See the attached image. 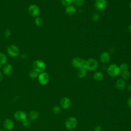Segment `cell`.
<instances>
[{
    "mask_svg": "<svg viewBox=\"0 0 131 131\" xmlns=\"http://www.w3.org/2000/svg\"><path fill=\"white\" fill-rule=\"evenodd\" d=\"M28 12L29 15L34 17H37L40 13L39 7L35 4L30 5L28 8Z\"/></svg>",
    "mask_w": 131,
    "mask_h": 131,
    "instance_id": "5b68a950",
    "label": "cell"
},
{
    "mask_svg": "<svg viewBox=\"0 0 131 131\" xmlns=\"http://www.w3.org/2000/svg\"></svg>",
    "mask_w": 131,
    "mask_h": 131,
    "instance_id": "f35d334b",
    "label": "cell"
},
{
    "mask_svg": "<svg viewBox=\"0 0 131 131\" xmlns=\"http://www.w3.org/2000/svg\"><path fill=\"white\" fill-rule=\"evenodd\" d=\"M8 54L11 57H17L19 53L18 48L14 45H10L7 48Z\"/></svg>",
    "mask_w": 131,
    "mask_h": 131,
    "instance_id": "52a82bcc",
    "label": "cell"
},
{
    "mask_svg": "<svg viewBox=\"0 0 131 131\" xmlns=\"http://www.w3.org/2000/svg\"><path fill=\"white\" fill-rule=\"evenodd\" d=\"M100 15L98 12H94L92 15V19L94 21H97L100 19Z\"/></svg>",
    "mask_w": 131,
    "mask_h": 131,
    "instance_id": "d4e9b609",
    "label": "cell"
},
{
    "mask_svg": "<svg viewBox=\"0 0 131 131\" xmlns=\"http://www.w3.org/2000/svg\"><path fill=\"white\" fill-rule=\"evenodd\" d=\"M38 117V113L36 111H31L29 114V117L32 120H35Z\"/></svg>",
    "mask_w": 131,
    "mask_h": 131,
    "instance_id": "44dd1931",
    "label": "cell"
},
{
    "mask_svg": "<svg viewBox=\"0 0 131 131\" xmlns=\"http://www.w3.org/2000/svg\"><path fill=\"white\" fill-rule=\"evenodd\" d=\"M4 128L8 130H11L12 129L14 126V122L10 119H6L3 123Z\"/></svg>",
    "mask_w": 131,
    "mask_h": 131,
    "instance_id": "5bb4252c",
    "label": "cell"
},
{
    "mask_svg": "<svg viewBox=\"0 0 131 131\" xmlns=\"http://www.w3.org/2000/svg\"><path fill=\"white\" fill-rule=\"evenodd\" d=\"M107 7L106 0H95L94 2V7L98 11H102Z\"/></svg>",
    "mask_w": 131,
    "mask_h": 131,
    "instance_id": "ba28073f",
    "label": "cell"
},
{
    "mask_svg": "<svg viewBox=\"0 0 131 131\" xmlns=\"http://www.w3.org/2000/svg\"><path fill=\"white\" fill-rule=\"evenodd\" d=\"M98 67V62L93 58H90L87 60H85L84 65L83 68L85 69L86 70L93 71L96 70Z\"/></svg>",
    "mask_w": 131,
    "mask_h": 131,
    "instance_id": "6da1fadb",
    "label": "cell"
},
{
    "mask_svg": "<svg viewBox=\"0 0 131 131\" xmlns=\"http://www.w3.org/2000/svg\"><path fill=\"white\" fill-rule=\"evenodd\" d=\"M33 69L38 73H40L45 72L46 69V64L43 61L40 59H37L33 62Z\"/></svg>",
    "mask_w": 131,
    "mask_h": 131,
    "instance_id": "3957f363",
    "label": "cell"
},
{
    "mask_svg": "<svg viewBox=\"0 0 131 131\" xmlns=\"http://www.w3.org/2000/svg\"><path fill=\"white\" fill-rule=\"evenodd\" d=\"M7 62V57L5 54L0 52V67L4 66Z\"/></svg>",
    "mask_w": 131,
    "mask_h": 131,
    "instance_id": "d6986e66",
    "label": "cell"
},
{
    "mask_svg": "<svg viewBox=\"0 0 131 131\" xmlns=\"http://www.w3.org/2000/svg\"><path fill=\"white\" fill-rule=\"evenodd\" d=\"M11 35V31L9 29H6L4 32V36L6 38H8Z\"/></svg>",
    "mask_w": 131,
    "mask_h": 131,
    "instance_id": "f546056e",
    "label": "cell"
},
{
    "mask_svg": "<svg viewBox=\"0 0 131 131\" xmlns=\"http://www.w3.org/2000/svg\"><path fill=\"white\" fill-rule=\"evenodd\" d=\"M107 72L108 75L111 77H115L118 76L121 73V70L119 66L116 64L113 63L108 67L107 69Z\"/></svg>",
    "mask_w": 131,
    "mask_h": 131,
    "instance_id": "7a4b0ae2",
    "label": "cell"
},
{
    "mask_svg": "<svg viewBox=\"0 0 131 131\" xmlns=\"http://www.w3.org/2000/svg\"><path fill=\"white\" fill-rule=\"evenodd\" d=\"M85 60L83 59L82 58L79 57H76L71 60V64L72 66L76 69H80V68H83L84 65Z\"/></svg>",
    "mask_w": 131,
    "mask_h": 131,
    "instance_id": "8992f818",
    "label": "cell"
},
{
    "mask_svg": "<svg viewBox=\"0 0 131 131\" xmlns=\"http://www.w3.org/2000/svg\"><path fill=\"white\" fill-rule=\"evenodd\" d=\"M103 77H104L103 74L101 72H100V71L96 72L94 74V75H93L94 79L96 81H101L103 79Z\"/></svg>",
    "mask_w": 131,
    "mask_h": 131,
    "instance_id": "ac0fdd59",
    "label": "cell"
},
{
    "mask_svg": "<svg viewBox=\"0 0 131 131\" xmlns=\"http://www.w3.org/2000/svg\"><path fill=\"white\" fill-rule=\"evenodd\" d=\"M72 3L77 7H81L84 3V0H72Z\"/></svg>",
    "mask_w": 131,
    "mask_h": 131,
    "instance_id": "cb8c5ba5",
    "label": "cell"
},
{
    "mask_svg": "<svg viewBox=\"0 0 131 131\" xmlns=\"http://www.w3.org/2000/svg\"><path fill=\"white\" fill-rule=\"evenodd\" d=\"M127 104L128 106L130 108H131V97H130L129 98H128V99H127Z\"/></svg>",
    "mask_w": 131,
    "mask_h": 131,
    "instance_id": "1f68e13d",
    "label": "cell"
},
{
    "mask_svg": "<svg viewBox=\"0 0 131 131\" xmlns=\"http://www.w3.org/2000/svg\"><path fill=\"white\" fill-rule=\"evenodd\" d=\"M13 71V68L11 64H6L3 67V73L6 75H10L12 74Z\"/></svg>",
    "mask_w": 131,
    "mask_h": 131,
    "instance_id": "9a60e30c",
    "label": "cell"
},
{
    "mask_svg": "<svg viewBox=\"0 0 131 131\" xmlns=\"http://www.w3.org/2000/svg\"><path fill=\"white\" fill-rule=\"evenodd\" d=\"M52 111L54 113L58 114L61 112V109L58 106H54L52 108Z\"/></svg>",
    "mask_w": 131,
    "mask_h": 131,
    "instance_id": "f1b7e54d",
    "label": "cell"
},
{
    "mask_svg": "<svg viewBox=\"0 0 131 131\" xmlns=\"http://www.w3.org/2000/svg\"><path fill=\"white\" fill-rule=\"evenodd\" d=\"M127 90H128V91H129L131 92V84L128 85L127 86Z\"/></svg>",
    "mask_w": 131,
    "mask_h": 131,
    "instance_id": "e575fe53",
    "label": "cell"
},
{
    "mask_svg": "<svg viewBox=\"0 0 131 131\" xmlns=\"http://www.w3.org/2000/svg\"><path fill=\"white\" fill-rule=\"evenodd\" d=\"M121 75L122 78V79L123 80H128L131 77V73L128 70L122 71Z\"/></svg>",
    "mask_w": 131,
    "mask_h": 131,
    "instance_id": "ffe728a7",
    "label": "cell"
},
{
    "mask_svg": "<svg viewBox=\"0 0 131 131\" xmlns=\"http://www.w3.org/2000/svg\"><path fill=\"white\" fill-rule=\"evenodd\" d=\"M120 69L121 70V71H126V70H128V69L129 68V66L126 63H122L120 66Z\"/></svg>",
    "mask_w": 131,
    "mask_h": 131,
    "instance_id": "484cf974",
    "label": "cell"
},
{
    "mask_svg": "<svg viewBox=\"0 0 131 131\" xmlns=\"http://www.w3.org/2000/svg\"><path fill=\"white\" fill-rule=\"evenodd\" d=\"M3 79V75L1 72H0V82L2 81Z\"/></svg>",
    "mask_w": 131,
    "mask_h": 131,
    "instance_id": "836d02e7",
    "label": "cell"
},
{
    "mask_svg": "<svg viewBox=\"0 0 131 131\" xmlns=\"http://www.w3.org/2000/svg\"><path fill=\"white\" fill-rule=\"evenodd\" d=\"M14 117L18 121L23 122L27 119V114L23 111H17L14 113Z\"/></svg>",
    "mask_w": 131,
    "mask_h": 131,
    "instance_id": "30bf717a",
    "label": "cell"
},
{
    "mask_svg": "<svg viewBox=\"0 0 131 131\" xmlns=\"http://www.w3.org/2000/svg\"><path fill=\"white\" fill-rule=\"evenodd\" d=\"M87 74V70L84 68H80L78 69L77 75L79 78H84Z\"/></svg>",
    "mask_w": 131,
    "mask_h": 131,
    "instance_id": "e0dca14e",
    "label": "cell"
},
{
    "mask_svg": "<svg viewBox=\"0 0 131 131\" xmlns=\"http://www.w3.org/2000/svg\"><path fill=\"white\" fill-rule=\"evenodd\" d=\"M34 23L36 26L38 27L41 26L43 24V19L40 17H37L35 18L34 20Z\"/></svg>",
    "mask_w": 131,
    "mask_h": 131,
    "instance_id": "603a6c76",
    "label": "cell"
},
{
    "mask_svg": "<svg viewBox=\"0 0 131 131\" xmlns=\"http://www.w3.org/2000/svg\"><path fill=\"white\" fill-rule=\"evenodd\" d=\"M0 122H1V119H0Z\"/></svg>",
    "mask_w": 131,
    "mask_h": 131,
    "instance_id": "74e56055",
    "label": "cell"
},
{
    "mask_svg": "<svg viewBox=\"0 0 131 131\" xmlns=\"http://www.w3.org/2000/svg\"><path fill=\"white\" fill-rule=\"evenodd\" d=\"M129 9L131 10V2L129 3Z\"/></svg>",
    "mask_w": 131,
    "mask_h": 131,
    "instance_id": "d590c367",
    "label": "cell"
},
{
    "mask_svg": "<svg viewBox=\"0 0 131 131\" xmlns=\"http://www.w3.org/2000/svg\"><path fill=\"white\" fill-rule=\"evenodd\" d=\"M127 30H128V32H129V33L131 35V24L130 25H129V26H128Z\"/></svg>",
    "mask_w": 131,
    "mask_h": 131,
    "instance_id": "d6a6232c",
    "label": "cell"
},
{
    "mask_svg": "<svg viewBox=\"0 0 131 131\" xmlns=\"http://www.w3.org/2000/svg\"><path fill=\"white\" fill-rule=\"evenodd\" d=\"M21 123H22V124L23 125V126L25 127H30L31 124V122L27 119L24 120L23 122H21Z\"/></svg>",
    "mask_w": 131,
    "mask_h": 131,
    "instance_id": "83f0119b",
    "label": "cell"
},
{
    "mask_svg": "<svg viewBox=\"0 0 131 131\" xmlns=\"http://www.w3.org/2000/svg\"><path fill=\"white\" fill-rule=\"evenodd\" d=\"M94 131H102V128L100 126H96L94 128Z\"/></svg>",
    "mask_w": 131,
    "mask_h": 131,
    "instance_id": "4dcf8cb0",
    "label": "cell"
},
{
    "mask_svg": "<svg viewBox=\"0 0 131 131\" xmlns=\"http://www.w3.org/2000/svg\"><path fill=\"white\" fill-rule=\"evenodd\" d=\"M77 120L74 117H70L68 118L65 121V126L69 130H73L77 125Z\"/></svg>",
    "mask_w": 131,
    "mask_h": 131,
    "instance_id": "277c9868",
    "label": "cell"
},
{
    "mask_svg": "<svg viewBox=\"0 0 131 131\" xmlns=\"http://www.w3.org/2000/svg\"><path fill=\"white\" fill-rule=\"evenodd\" d=\"M111 59V56L110 53L107 51H103L100 55V60L103 63H106L110 61Z\"/></svg>",
    "mask_w": 131,
    "mask_h": 131,
    "instance_id": "7c38bea8",
    "label": "cell"
},
{
    "mask_svg": "<svg viewBox=\"0 0 131 131\" xmlns=\"http://www.w3.org/2000/svg\"><path fill=\"white\" fill-rule=\"evenodd\" d=\"M60 104L62 108L66 110L70 107L71 105V101L68 97H64L61 99L60 101Z\"/></svg>",
    "mask_w": 131,
    "mask_h": 131,
    "instance_id": "8fae6325",
    "label": "cell"
},
{
    "mask_svg": "<svg viewBox=\"0 0 131 131\" xmlns=\"http://www.w3.org/2000/svg\"><path fill=\"white\" fill-rule=\"evenodd\" d=\"M66 13L69 16L74 15L76 12V9L75 6L71 5L66 7Z\"/></svg>",
    "mask_w": 131,
    "mask_h": 131,
    "instance_id": "2e32d148",
    "label": "cell"
},
{
    "mask_svg": "<svg viewBox=\"0 0 131 131\" xmlns=\"http://www.w3.org/2000/svg\"><path fill=\"white\" fill-rule=\"evenodd\" d=\"M126 86V83L123 79H118L115 83V87L119 91L123 90Z\"/></svg>",
    "mask_w": 131,
    "mask_h": 131,
    "instance_id": "4fadbf2b",
    "label": "cell"
},
{
    "mask_svg": "<svg viewBox=\"0 0 131 131\" xmlns=\"http://www.w3.org/2000/svg\"><path fill=\"white\" fill-rule=\"evenodd\" d=\"M37 78L39 83L41 85H46L49 82V75L45 72L39 73Z\"/></svg>",
    "mask_w": 131,
    "mask_h": 131,
    "instance_id": "9c48e42d",
    "label": "cell"
},
{
    "mask_svg": "<svg viewBox=\"0 0 131 131\" xmlns=\"http://www.w3.org/2000/svg\"><path fill=\"white\" fill-rule=\"evenodd\" d=\"M61 4L64 6H68L72 5V0H61Z\"/></svg>",
    "mask_w": 131,
    "mask_h": 131,
    "instance_id": "4316f807",
    "label": "cell"
},
{
    "mask_svg": "<svg viewBox=\"0 0 131 131\" xmlns=\"http://www.w3.org/2000/svg\"><path fill=\"white\" fill-rule=\"evenodd\" d=\"M70 131H74V130H71Z\"/></svg>",
    "mask_w": 131,
    "mask_h": 131,
    "instance_id": "8d00e7d4",
    "label": "cell"
},
{
    "mask_svg": "<svg viewBox=\"0 0 131 131\" xmlns=\"http://www.w3.org/2000/svg\"><path fill=\"white\" fill-rule=\"evenodd\" d=\"M39 73H38L37 71H36L35 70L32 69L31 70L29 73V77L32 79H35L38 77V75H39Z\"/></svg>",
    "mask_w": 131,
    "mask_h": 131,
    "instance_id": "7402d4cb",
    "label": "cell"
}]
</instances>
